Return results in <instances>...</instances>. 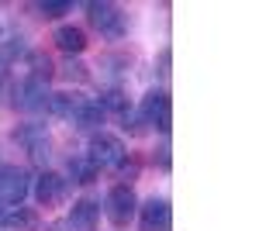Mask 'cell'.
<instances>
[{"label":"cell","mask_w":259,"mask_h":231,"mask_svg":"<svg viewBox=\"0 0 259 231\" xmlns=\"http://www.w3.org/2000/svg\"><path fill=\"white\" fill-rule=\"evenodd\" d=\"M31 193V176L21 166H0V207L11 211V207H21L24 197Z\"/></svg>","instance_id":"obj_5"},{"label":"cell","mask_w":259,"mask_h":231,"mask_svg":"<svg viewBox=\"0 0 259 231\" xmlns=\"http://www.w3.org/2000/svg\"><path fill=\"white\" fill-rule=\"evenodd\" d=\"M104 121H107L104 107H100L97 100H90V97H87V100L80 104V111L73 114V128H80V131H94V135H97Z\"/></svg>","instance_id":"obj_11"},{"label":"cell","mask_w":259,"mask_h":231,"mask_svg":"<svg viewBox=\"0 0 259 231\" xmlns=\"http://www.w3.org/2000/svg\"><path fill=\"white\" fill-rule=\"evenodd\" d=\"M100 107H104V114H124L132 104H128V97H124V90L121 86H111V90H104L97 100Z\"/></svg>","instance_id":"obj_15"},{"label":"cell","mask_w":259,"mask_h":231,"mask_svg":"<svg viewBox=\"0 0 259 231\" xmlns=\"http://www.w3.org/2000/svg\"><path fill=\"white\" fill-rule=\"evenodd\" d=\"M118 121H121V131H124V135H132V138L149 135V128H145V121L139 117V111H135V107H128L124 114H118Z\"/></svg>","instance_id":"obj_18"},{"label":"cell","mask_w":259,"mask_h":231,"mask_svg":"<svg viewBox=\"0 0 259 231\" xmlns=\"http://www.w3.org/2000/svg\"><path fill=\"white\" fill-rule=\"evenodd\" d=\"M45 231H69V224H66V221H52Z\"/></svg>","instance_id":"obj_25"},{"label":"cell","mask_w":259,"mask_h":231,"mask_svg":"<svg viewBox=\"0 0 259 231\" xmlns=\"http://www.w3.org/2000/svg\"><path fill=\"white\" fill-rule=\"evenodd\" d=\"M139 214H142V228L145 231H169L173 228V211H169L166 197H149L145 204H139Z\"/></svg>","instance_id":"obj_8"},{"label":"cell","mask_w":259,"mask_h":231,"mask_svg":"<svg viewBox=\"0 0 259 231\" xmlns=\"http://www.w3.org/2000/svg\"><path fill=\"white\" fill-rule=\"evenodd\" d=\"M14 138H18L24 149H31L38 142H49V131H45V124H38V121H28V124H21L18 131H14Z\"/></svg>","instance_id":"obj_17"},{"label":"cell","mask_w":259,"mask_h":231,"mask_svg":"<svg viewBox=\"0 0 259 231\" xmlns=\"http://www.w3.org/2000/svg\"><path fill=\"white\" fill-rule=\"evenodd\" d=\"M66 179L87 187V183H94V179H97V169L87 162V155H76V159H69V176H66Z\"/></svg>","instance_id":"obj_16"},{"label":"cell","mask_w":259,"mask_h":231,"mask_svg":"<svg viewBox=\"0 0 259 231\" xmlns=\"http://www.w3.org/2000/svg\"><path fill=\"white\" fill-rule=\"evenodd\" d=\"M18 56H28V49H24L21 38H11L7 45H0V62H4V66H11Z\"/></svg>","instance_id":"obj_21"},{"label":"cell","mask_w":259,"mask_h":231,"mask_svg":"<svg viewBox=\"0 0 259 231\" xmlns=\"http://www.w3.org/2000/svg\"><path fill=\"white\" fill-rule=\"evenodd\" d=\"M0 38H4V28H0Z\"/></svg>","instance_id":"obj_26"},{"label":"cell","mask_w":259,"mask_h":231,"mask_svg":"<svg viewBox=\"0 0 259 231\" xmlns=\"http://www.w3.org/2000/svg\"><path fill=\"white\" fill-rule=\"evenodd\" d=\"M104 211L111 217V224L124 228V224H132V217L139 214V197H135V190H132L128 183H118V187H111V193H107Z\"/></svg>","instance_id":"obj_6"},{"label":"cell","mask_w":259,"mask_h":231,"mask_svg":"<svg viewBox=\"0 0 259 231\" xmlns=\"http://www.w3.org/2000/svg\"><path fill=\"white\" fill-rule=\"evenodd\" d=\"M87 100V97L80 94H69V90H62V94H52L49 97V114L56 117H66V121H73V114L80 111V104Z\"/></svg>","instance_id":"obj_13"},{"label":"cell","mask_w":259,"mask_h":231,"mask_svg":"<svg viewBox=\"0 0 259 231\" xmlns=\"http://www.w3.org/2000/svg\"><path fill=\"white\" fill-rule=\"evenodd\" d=\"M69 179L62 173H52V169H45V173L35 179V187H31V193H35V200H38V207H59V204H66L69 200Z\"/></svg>","instance_id":"obj_7"},{"label":"cell","mask_w":259,"mask_h":231,"mask_svg":"<svg viewBox=\"0 0 259 231\" xmlns=\"http://www.w3.org/2000/svg\"><path fill=\"white\" fill-rule=\"evenodd\" d=\"M100 221V204L97 200H90V197H80L76 204H73V211H69V231H94Z\"/></svg>","instance_id":"obj_9"},{"label":"cell","mask_w":259,"mask_h":231,"mask_svg":"<svg viewBox=\"0 0 259 231\" xmlns=\"http://www.w3.org/2000/svg\"><path fill=\"white\" fill-rule=\"evenodd\" d=\"M124 142L118 135H111V131H97V135H90V145H87V162L94 166V169H118L121 162H124Z\"/></svg>","instance_id":"obj_2"},{"label":"cell","mask_w":259,"mask_h":231,"mask_svg":"<svg viewBox=\"0 0 259 231\" xmlns=\"http://www.w3.org/2000/svg\"><path fill=\"white\" fill-rule=\"evenodd\" d=\"M0 217H4V207H0Z\"/></svg>","instance_id":"obj_27"},{"label":"cell","mask_w":259,"mask_h":231,"mask_svg":"<svg viewBox=\"0 0 259 231\" xmlns=\"http://www.w3.org/2000/svg\"><path fill=\"white\" fill-rule=\"evenodd\" d=\"M0 228L4 231H35L38 228V214L31 207H11L0 217Z\"/></svg>","instance_id":"obj_12"},{"label":"cell","mask_w":259,"mask_h":231,"mask_svg":"<svg viewBox=\"0 0 259 231\" xmlns=\"http://www.w3.org/2000/svg\"><path fill=\"white\" fill-rule=\"evenodd\" d=\"M24 62H28V76L45 79V83L56 76V66H52V59L45 56V52H28V56H24Z\"/></svg>","instance_id":"obj_14"},{"label":"cell","mask_w":259,"mask_h":231,"mask_svg":"<svg viewBox=\"0 0 259 231\" xmlns=\"http://www.w3.org/2000/svg\"><path fill=\"white\" fill-rule=\"evenodd\" d=\"M28 155H31L38 166H45V162H49V142H38V145H31V149H28Z\"/></svg>","instance_id":"obj_23"},{"label":"cell","mask_w":259,"mask_h":231,"mask_svg":"<svg viewBox=\"0 0 259 231\" xmlns=\"http://www.w3.org/2000/svg\"><path fill=\"white\" fill-rule=\"evenodd\" d=\"M87 21L97 28L104 38L118 41L124 38V31H128V14L121 11L118 4H107V0H94V4H87Z\"/></svg>","instance_id":"obj_3"},{"label":"cell","mask_w":259,"mask_h":231,"mask_svg":"<svg viewBox=\"0 0 259 231\" xmlns=\"http://www.w3.org/2000/svg\"><path fill=\"white\" fill-rule=\"evenodd\" d=\"M52 41L59 45V52H66V56H80L83 49H87V31L83 28H76V24H59L56 28V35H52Z\"/></svg>","instance_id":"obj_10"},{"label":"cell","mask_w":259,"mask_h":231,"mask_svg":"<svg viewBox=\"0 0 259 231\" xmlns=\"http://www.w3.org/2000/svg\"><path fill=\"white\" fill-rule=\"evenodd\" d=\"M135 111L145 121V128H156L162 138H169V131H173V100H169V94L162 86L159 90H149Z\"/></svg>","instance_id":"obj_1"},{"label":"cell","mask_w":259,"mask_h":231,"mask_svg":"<svg viewBox=\"0 0 259 231\" xmlns=\"http://www.w3.org/2000/svg\"><path fill=\"white\" fill-rule=\"evenodd\" d=\"M62 79H69V83H87L90 79V73H87V66H83L80 59H66V66L59 69Z\"/></svg>","instance_id":"obj_19"},{"label":"cell","mask_w":259,"mask_h":231,"mask_svg":"<svg viewBox=\"0 0 259 231\" xmlns=\"http://www.w3.org/2000/svg\"><path fill=\"white\" fill-rule=\"evenodd\" d=\"M169 62H173V52H169V49H162V52H159V76L162 79H169V73H173V69H169Z\"/></svg>","instance_id":"obj_24"},{"label":"cell","mask_w":259,"mask_h":231,"mask_svg":"<svg viewBox=\"0 0 259 231\" xmlns=\"http://www.w3.org/2000/svg\"><path fill=\"white\" fill-rule=\"evenodd\" d=\"M152 162H156V166H159L162 173H169V169H173V155H169V142H162L159 149H156V152H152Z\"/></svg>","instance_id":"obj_22"},{"label":"cell","mask_w":259,"mask_h":231,"mask_svg":"<svg viewBox=\"0 0 259 231\" xmlns=\"http://www.w3.org/2000/svg\"><path fill=\"white\" fill-rule=\"evenodd\" d=\"M49 83L45 79H35V76H24L21 83H14V94H11V104L24 111V114H38V111H49Z\"/></svg>","instance_id":"obj_4"},{"label":"cell","mask_w":259,"mask_h":231,"mask_svg":"<svg viewBox=\"0 0 259 231\" xmlns=\"http://www.w3.org/2000/svg\"><path fill=\"white\" fill-rule=\"evenodd\" d=\"M69 11H73L69 0H49V4H38V14H41V18H49V21L62 18V14H69Z\"/></svg>","instance_id":"obj_20"}]
</instances>
